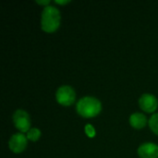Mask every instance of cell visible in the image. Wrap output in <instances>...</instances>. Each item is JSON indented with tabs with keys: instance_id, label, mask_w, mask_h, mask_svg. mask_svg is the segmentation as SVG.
<instances>
[{
	"instance_id": "cell-1",
	"label": "cell",
	"mask_w": 158,
	"mask_h": 158,
	"mask_svg": "<svg viewBox=\"0 0 158 158\" xmlns=\"http://www.w3.org/2000/svg\"><path fill=\"white\" fill-rule=\"evenodd\" d=\"M60 11L53 6H44L42 12L41 26L45 32H54L60 25Z\"/></svg>"
},
{
	"instance_id": "cell-2",
	"label": "cell",
	"mask_w": 158,
	"mask_h": 158,
	"mask_svg": "<svg viewBox=\"0 0 158 158\" xmlns=\"http://www.w3.org/2000/svg\"><path fill=\"white\" fill-rule=\"evenodd\" d=\"M76 110L82 118H91L100 114L102 105L98 99L92 96H85L79 100L76 105Z\"/></svg>"
},
{
	"instance_id": "cell-3",
	"label": "cell",
	"mask_w": 158,
	"mask_h": 158,
	"mask_svg": "<svg viewBox=\"0 0 158 158\" xmlns=\"http://www.w3.org/2000/svg\"><path fill=\"white\" fill-rule=\"evenodd\" d=\"M76 94L74 89L69 85H63L59 87L56 94V98L58 104L64 106H71L75 101Z\"/></svg>"
},
{
	"instance_id": "cell-4",
	"label": "cell",
	"mask_w": 158,
	"mask_h": 158,
	"mask_svg": "<svg viewBox=\"0 0 158 158\" xmlns=\"http://www.w3.org/2000/svg\"><path fill=\"white\" fill-rule=\"evenodd\" d=\"M13 123L15 127L21 132H28L31 130V119L29 114L22 110L18 109L13 114Z\"/></svg>"
},
{
	"instance_id": "cell-5",
	"label": "cell",
	"mask_w": 158,
	"mask_h": 158,
	"mask_svg": "<svg viewBox=\"0 0 158 158\" xmlns=\"http://www.w3.org/2000/svg\"><path fill=\"white\" fill-rule=\"evenodd\" d=\"M27 136H25L21 132L13 134L8 142L9 149L15 154H19L23 152L27 146Z\"/></svg>"
},
{
	"instance_id": "cell-6",
	"label": "cell",
	"mask_w": 158,
	"mask_h": 158,
	"mask_svg": "<svg viewBox=\"0 0 158 158\" xmlns=\"http://www.w3.org/2000/svg\"><path fill=\"white\" fill-rule=\"evenodd\" d=\"M141 109L146 113H153L157 109L158 101L156 97L151 94H144L139 99Z\"/></svg>"
},
{
	"instance_id": "cell-7",
	"label": "cell",
	"mask_w": 158,
	"mask_h": 158,
	"mask_svg": "<svg viewBox=\"0 0 158 158\" xmlns=\"http://www.w3.org/2000/svg\"><path fill=\"white\" fill-rule=\"evenodd\" d=\"M138 155L141 158H158V145L153 143H143L138 148Z\"/></svg>"
},
{
	"instance_id": "cell-8",
	"label": "cell",
	"mask_w": 158,
	"mask_h": 158,
	"mask_svg": "<svg viewBox=\"0 0 158 158\" xmlns=\"http://www.w3.org/2000/svg\"><path fill=\"white\" fill-rule=\"evenodd\" d=\"M130 124L134 129H143L147 124V118L142 113H134L130 117Z\"/></svg>"
},
{
	"instance_id": "cell-9",
	"label": "cell",
	"mask_w": 158,
	"mask_h": 158,
	"mask_svg": "<svg viewBox=\"0 0 158 158\" xmlns=\"http://www.w3.org/2000/svg\"><path fill=\"white\" fill-rule=\"evenodd\" d=\"M41 137V131L36 128H31L27 132V139L31 142H37Z\"/></svg>"
},
{
	"instance_id": "cell-10",
	"label": "cell",
	"mask_w": 158,
	"mask_h": 158,
	"mask_svg": "<svg viewBox=\"0 0 158 158\" xmlns=\"http://www.w3.org/2000/svg\"><path fill=\"white\" fill-rule=\"evenodd\" d=\"M149 127L151 129V131L155 133L158 135V113L154 114L150 119H149Z\"/></svg>"
},
{
	"instance_id": "cell-11",
	"label": "cell",
	"mask_w": 158,
	"mask_h": 158,
	"mask_svg": "<svg viewBox=\"0 0 158 158\" xmlns=\"http://www.w3.org/2000/svg\"><path fill=\"white\" fill-rule=\"evenodd\" d=\"M84 131L86 133V135L89 137V138H93L95 136V130L94 128L93 127V125L91 124H87L84 128Z\"/></svg>"
},
{
	"instance_id": "cell-12",
	"label": "cell",
	"mask_w": 158,
	"mask_h": 158,
	"mask_svg": "<svg viewBox=\"0 0 158 158\" xmlns=\"http://www.w3.org/2000/svg\"><path fill=\"white\" fill-rule=\"evenodd\" d=\"M36 3L39 5H44V6H47L50 4V1L49 0H44V1L43 0V1H36Z\"/></svg>"
},
{
	"instance_id": "cell-13",
	"label": "cell",
	"mask_w": 158,
	"mask_h": 158,
	"mask_svg": "<svg viewBox=\"0 0 158 158\" xmlns=\"http://www.w3.org/2000/svg\"><path fill=\"white\" fill-rule=\"evenodd\" d=\"M69 2H70L69 0H64V1H62V0H56L55 1V3H56L58 5H66V4H69Z\"/></svg>"
}]
</instances>
